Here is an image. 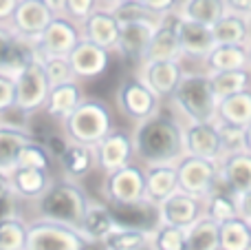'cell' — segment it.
Listing matches in <instances>:
<instances>
[{
  "instance_id": "obj_54",
  "label": "cell",
  "mask_w": 251,
  "mask_h": 250,
  "mask_svg": "<svg viewBox=\"0 0 251 250\" xmlns=\"http://www.w3.org/2000/svg\"><path fill=\"white\" fill-rule=\"evenodd\" d=\"M100 2H104L106 7H115V4H117L119 0H100Z\"/></svg>"
},
{
  "instance_id": "obj_28",
  "label": "cell",
  "mask_w": 251,
  "mask_h": 250,
  "mask_svg": "<svg viewBox=\"0 0 251 250\" xmlns=\"http://www.w3.org/2000/svg\"><path fill=\"white\" fill-rule=\"evenodd\" d=\"M178 190V180H176V166L174 164H152L146 166V199L161 204L165 197Z\"/></svg>"
},
{
  "instance_id": "obj_43",
  "label": "cell",
  "mask_w": 251,
  "mask_h": 250,
  "mask_svg": "<svg viewBox=\"0 0 251 250\" xmlns=\"http://www.w3.org/2000/svg\"><path fill=\"white\" fill-rule=\"evenodd\" d=\"M110 9H113V13L117 16L119 25H122V22H130V20H161V16L150 11L143 2H126V0H119V2Z\"/></svg>"
},
{
  "instance_id": "obj_46",
  "label": "cell",
  "mask_w": 251,
  "mask_h": 250,
  "mask_svg": "<svg viewBox=\"0 0 251 250\" xmlns=\"http://www.w3.org/2000/svg\"><path fill=\"white\" fill-rule=\"evenodd\" d=\"M97 7H100V0H64V16L75 22H82Z\"/></svg>"
},
{
  "instance_id": "obj_21",
  "label": "cell",
  "mask_w": 251,
  "mask_h": 250,
  "mask_svg": "<svg viewBox=\"0 0 251 250\" xmlns=\"http://www.w3.org/2000/svg\"><path fill=\"white\" fill-rule=\"evenodd\" d=\"M176 33H178V42H181V53L185 58H192V60L203 62L205 56L216 44L212 27L203 25V22H196V20H187L183 16L178 18Z\"/></svg>"
},
{
  "instance_id": "obj_26",
  "label": "cell",
  "mask_w": 251,
  "mask_h": 250,
  "mask_svg": "<svg viewBox=\"0 0 251 250\" xmlns=\"http://www.w3.org/2000/svg\"><path fill=\"white\" fill-rule=\"evenodd\" d=\"M82 97L84 95H82V89H79L77 80H66V82L51 87L49 100H47V104H44L42 111L51 120H55V122H64V120L73 113L75 106L79 104Z\"/></svg>"
},
{
  "instance_id": "obj_16",
  "label": "cell",
  "mask_w": 251,
  "mask_h": 250,
  "mask_svg": "<svg viewBox=\"0 0 251 250\" xmlns=\"http://www.w3.org/2000/svg\"><path fill=\"white\" fill-rule=\"evenodd\" d=\"M38 56L33 40H26L16 33L11 25L0 22V71L18 73Z\"/></svg>"
},
{
  "instance_id": "obj_9",
  "label": "cell",
  "mask_w": 251,
  "mask_h": 250,
  "mask_svg": "<svg viewBox=\"0 0 251 250\" xmlns=\"http://www.w3.org/2000/svg\"><path fill=\"white\" fill-rule=\"evenodd\" d=\"M174 166H176L178 190H185V193L196 195L201 199L212 193L214 186L221 182L218 159H205L185 153Z\"/></svg>"
},
{
  "instance_id": "obj_13",
  "label": "cell",
  "mask_w": 251,
  "mask_h": 250,
  "mask_svg": "<svg viewBox=\"0 0 251 250\" xmlns=\"http://www.w3.org/2000/svg\"><path fill=\"white\" fill-rule=\"evenodd\" d=\"M183 69L181 60H146L139 66V78L161 97V100H170L172 93L176 91L178 82H181Z\"/></svg>"
},
{
  "instance_id": "obj_49",
  "label": "cell",
  "mask_w": 251,
  "mask_h": 250,
  "mask_svg": "<svg viewBox=\"0 0 251 250\" xmlns=\"http://www.w3.org/2000/svg\"><path fill=\"white\" fill-rule=\"evenodd\" d=\"M238 215L251 221V188L238 195Z\"/></svg>"
},
{
  "instance_id": "obj_32",
  "label": "cell",
  "mask_w": 251,
  "mask_h": 250,
  "mask_svg": "<svg viewBox=\"0 0 251 250\" xmlns=\"http://www.w3.org/2000/svg\"><path fill=\"white\" fill-rule=\"evenodd\" d=\"M203 206H205V215L221 224V221L238 215V193H234L223 182H218L212 193L203 197Z\"/></svg>"
},
{
  "instance_id": "obj_14",
  "label": "cell",
  "mask_w": 251,
  "mask_h": 250,
  "mask_svg": "<svg viewBox=\"0 0 251 250\" xmlns=\"http://www.w3.org/2000/svg\"><path fill=\"white\" fill-rule=\"evenodd\" d=\"M69 62L75 80L100 78L110 64V49L100 47V44L91 42L86 38H79V42L71 49Z\"/></svg>"
},
{
  "instance_id": "obj_22",
  "label": "cell",
  "mask_w": 251,
  "mask_h": 250,
  "mask_svg": "<svg viewBox=\"0 0 251 250\" xmlns=\"http://www.w3.org/2000/svg\"><path fill=\"white\" fill-rule=\"evenodd\" d=\"M221 182L234 193H245L251 188V153L249 151H234L223 153L218 159Z\"/></svg>"
},
{
  "instance_id": "obj_55",
  "label": "cell",
  "mask_w": 251,
  "mask_h": 250,
  "mask_svg": "<svg viewBox=\"0 0 251 250\" xmlns=\"http://www.w3.org/2000/svg\"><path fill=\"white\" fill-rule=\"evenodd\" d=\"M247 22H249V38H251V16L247 18Z\"/></svg>"
},
{
  "instance_id": "obj_23",
  "label": "cell",
  "mask_w": 251,
  "mask_h": 250,
  "mask_svg": "<svg viewBox=\"0 0 251 250\" xmlns=\"http://www.w3.org/2000/svg\"><path fill=\"white\" fill-rule=\"evenodd\" d=\"M31 140L33 137H31L26 126L0 122V173L2 175H11L16 171L22 146Z\"/></svg>"
},
{
  "instance_id": "obj_10",
  "label": "cell",
  "mask_w": 251,
  "mask_h": 250,
  "mask_svg": "<svg viewBox=\"0 0 251 250\" xmlns=\"http://www.w3.org/2000/svg\"><path fill=\"white\" fill-rule=\"evenodd\" d=\"M79 38H82L79 22L71 20L64 13H57L33 40V44L40 56H69L71 49L79 42Z\"/></svg>"
},
{
  "instance_id": "obj_56",
  "label": "cell",
  "mask_w": 251,
  "mask_h": 250,
  "mask_svg": "<svg viewBox=\"0 0 251 250\" xmlns=\"http://www.w3.org/2000/svg\"><path fill=\"white\" fill-rule=\"evenodd\" d=\"M126 2H141V0H126Z\"/></svg>"
},
{
  "instance_id": "obj_11",
  "label": "cell",
  "mask_w": 251,
  "mask_h": 250,
  "mask_svg": "<svg viewBox=\"0 0 251 250\" xmlns=\"http://www.w3.org/2000/svg\"><path fill=\"white\" fill-rule=\"evenodd\" d=\"M93 149H95L97 168L101 173H110L115 168H122L132 162L134 157L132 135L122 131V128H110Z\"/></svg>"
},
{
  "instance_id": "obj_17",
  "label": "cell",
  "mask_w": 251,
  "mask_h": 250,
  "mask_svg": "<svg viewBox=\"0 0 251 250\" xmlns=\"http://www.w3.org/2000/svg\"><path fill=\"white\" fill-rule=\"evenodd\" d=\"M55 13L47 7L44 0H18V7L13 9L9 25L16 29L18 35L26 40H35L44 31V27L51 22Z\"/></svg>"
},
{
  "instance_id": "obj_25",
  "label": "cell",
  "mask_w": 251,
  "mask_h": 250,
  "mask_svg": "<svg viewBox=\"0 0 251 250\" xmlns=\"http://www.w3.org/2000/svg\"><path fill=\"white\" fill-rule=\"evenodd\" d=\"M60 164L64 177L71 180H84L93 168H97V159H95V149L88 144H79V142H71L66 144V149L62 151V155L55 159Z\"/></svg>"
},
{
  "instance_id": "obj_42",
  "label": "cell",
  "mask_w": 251,
  "mask_h": 250,
  "mask_svg": "<svg viewBox=\"0 0 251 250\" xmlns=\"http://www.w3.org/2000/svg\"><path fill=\"white\" fill-rule=\"evenodd\" d=\"M218 135H221V146L223 153H234V151H245V126L227 120L216 118Z\"/></svg>"
},
{
  "instance_id": "obj_4",
  "label": "cell",
  "mask_w": 251,
  "mask_h": 250,
  "mask_svg": "<svg viewBox=\"0 0 251 250\" xmlns=\"http://www.w3.org/2000/svg\"><path fill=\"white\" fill-rule=\"evenodd\" d=\"M113 128V111L104 100L82 97L73 113L62 122V131L71 142L95 146Z\"/></svg>"
},
{
  "instance_id": "obj_39",
  "label": "cell",
  "mask_w": 251,
  "mask_h": 250,
  "mask_svg": "<svg viewBox=\"0 0 251 250\" xmlns=\"http://www.w3.org/2000/svg\"><path fill=\"white\" fill-rule=\"evenodd\" d=\"M53 162H55V157L38 140L26 142L20 151V157H18V166H33V168H42V171H49V173L53 168Z\"/></svg>"
},
{
  "instance_id": "obj_7",
  "label": "cell",
  "mask_w": 251,
  "mask_h": 250,
  "mask_svg": "<svg viewBox=\"0 0 251 250\" xmlns=\"http://www.w3.org/2000/svg\"><path fill=\"white\" fill-rule=\"evenodd\" d=\"M104 175L101 190L108 204L122 206V204L146 202V168H141L139 164L130 162Z\"/></svg>"
},
{
  "instance_id": "obj_45",
  "label": "cell",
  "mask_w": 251,
  "mask_h": 250,
  "mask_svg": "<svg viewBox=\"0 0 251 250\" xmlns=\"http://www.w3.org/2000/svg\"><path fill=\"white\" fill-rule=\"evenodd\" d=\"M16 104V73L0 71V115L13 111Z\"/></svg>"
},
{
  "instance_id": "obj_8",
  "label": "cell",
  "mask_w": 251,
  "mask_h": 250,
  "mask_svg": "<svg viewBox=\"0 0 251 250\" xmlns=\"http://www.w3.org/2000/svg\"><path fill=\"white\" fill-rule=\"evenodd\" d=\"M115 102H117V109L122 111L124 118L137 124L141 120H148L159 113L163 100L137 75V78H126L119 84Z\"/></svg>"
},
{
  "instance_id": "obj_2",
  "label": "cell",
  "mask_w": 251,
  "mask_h": 250,
  "mask_svg": "<svg viewBox=\"0 0 251 250\" xmlns=\"http://www.w3.org/2000/svg\"><path fill=\"white\" fill-rule=\"evenodd\" d=\"M88 202L91 197L77 180L57 177V180H51L47 190L35 199V213L42 219H53L79 228Z\"/></svg>"
},
{
  "instance_id": "obj_30",
  "label": "cell",
  "mask_w": 251,
  "mask_h": 250,
  "mask_svg": "<svg viewBox=\"0 0 251 250\" xmlns=\"http://www.w3.org/2000/svg\"><path fill=\"white\" fill-rule=\"evenodd\" d=\"M187 250H221V224L207 215H201L185 228Z\"/></svg>"
},
{
  "instance_id": "obj_31",
  "label": "cell",
  "mask_w": 251,
  "mask_h": 250,
  "mask_svg": "<svg viewBox=\"0 0 251 250\" xmlns=\"http://www.w3.org/2000/svg\"><path fill=\"white\" fill-rule=\"evenodd\" d=\"M203 64L207 66V73L212 71H229L249 66L247 47L245 44H214L212 51L205 56Z\"/></svg>"
},
{
  "instance_id": "obj_20",
  "label": "cell",
  "mask_w": 251,
  "mask_h": 250,
  "mask_svg": "<svg viewBox=\"0 0 251 250\" xmlns=\"http://www.w3.org/2000/svg\"><path fill=\"white\" fill-rule=\"evenodd\" d=\"M79 29H82V38L91 40V42L100 44L106 49H115L119 40V25L117 16L113 13L110 7H97L93 13H88L82 22H79Z\"/></svg>"
},
{
  "instance_id": "obj_5",
  "label": "cell",
  "mask_w": 251,
  "mask_h": 250,
  "mask_svg": "<svg viewBox=\"0 0 251 250\" xmlns=\"http://www.w3.org/2000/svg\"><path fill=\"white\" fill-rule=\"evenodd\" d=\"M91 244L73 226L53 219L35 217L26 224V248L25 250H84Z\"/></svg>"
},
{
  "instance_id": "obj_48",
  "label": "cell",
  "mask_w": 251,
  "mask_h": 250,
  "mask_svg": "<svg viewBox=\"0 0 251 250\" xmlns=\"http://www.w3.org/2000/svg\"><path fill=\"white\" fill-rule=\"evenodd\" d=\"M225 7L229 13H236V16H251V0H225Z\"/></svg>"
},
{
  "instance_id": "obj_29",
  "label": "cell",
  "mask_w": 251,
  "mask_h": 250,
  "mask_svg": "<svg viewBox=\"0 0 251 250\" xmlns=\"http://www.w3.org/2000/svg\"><path fill=\"white\" fill-rule=\"evenodd\" d=\"M51 180L53 177L49 171L33 166H18L9 175V184L20 199H38L47 190V186L51 184Z\"/></svg>"
},
{
  "instance_id": "obj_44",
  "label": "cell",
  "mask_w": 251,
  "mask_h": 250,
  "mask_svg": "<svg viewBox=\"0 0 251 250\" xmlns=\"http://www.w3.org/2000/svg\"><path fill=\"white\" fill-rule=\"evenodd\" d=\"M18 195L13 193L11 184H9V175L0 173V219L7 217H18Z\"/></svg>"
},
{
  "instance_id": "obj_37",
  "label": "cell",
  "mask_w": 251,
  "mask_h": 250,
  "mask_svg": "<svg viewBox=\"0 0 251 250\" xmlns=\"http://www.w3.org/2000/svg\"><path fill=\"white\" fill-rule=\"evenodd\" d=\"M209 82L212 89L216 93V97L231 95V93H238L243 89H251V69H229V71H212L209 73Z\"/></svg>"
},
{
  "instance_id": "obj_35",
  "label": "cell",
  "mask_w": 251,
  "mask_h": 250,
  "mask_svg": "<svg viewBox=\"0 0 251 250\" xmlns=\"http://www.w3.org/2000/svg\"><path fill=\"white\" fill-rule=\"evenodd\" d=\"M178 13L187 20H196L212 27L218 18L227 13L225 0H181Z\"/></svg>"
},
{
  "instance_id": "obj_18",
  "label": "cell",
  "mask_w": 251,
  "mask_h": 250,
  "mask_svg": "<svg viewBox=\"0 0 251 250\" xmlns=\"http://www.w3.org/2000/svg\"><path fill=\"white\" fill-rule=\"evenodd\" d=\"M178 18H181L178 11L161 16L159 25H156L154 33L150 38V44H148L146 60H181L183 58L181 42H178V33H176Z\"/></svg>"
},
{
  "instance_id": "obj_12",
  "label": "cell",
  "mask_w": 251,
  "mask_h": 250,
  "mask_svg": "<svg viewBox=\"0 0 251 250\" xmlns=\"http://www.w3.org/2000/svg\"><path fill=\"white\" fill-rule=\"evenodd\" d=\"M156 215H159V224L187 228L201 215H205V206L203 199L196 197V195H190L185 190H174L170 197H165L161 204H156Z\"/></svg>"
},
{
  "instance_id": "obj_36",
  "label": "cell",
  "mask_w": 251,
  "mask_h": 250,
  "mask_svg": "<svg viewBox=\"0 0 251 250\" xmlns=\"http://www.w3.org/2000/svg\"><path fill=\"white\" fill-rule=\"evenodd\" d=\"M221 250H251V221L240 215L221 221Z\"/></svg>"
},
{
  "instance_id": "obj_52",
  "label": "cell",
  "mask_w": 251,
  "mask_h": 250,
  "mask_svg": "<svg viewBox=\"0 0 251 250\" xmlns=\"http://www.w3.org/2000/svg\"><path fill=\"white\" fill-rule=\"evenodd\" d=\"M245 151L251 153V122L245 126Z\"/></svg>"
},
{
  "instance_id": "obj_24",
  "label": "cell",
  "mask_w": 251,
  "mask_h": 250,
  "mask_svg": "<svg viewBox=\"0 0 251 250\" xmlns=\"http://www.w3.org/2000/svg\"><path fill=\"white\" fill-rule=\"evenodd\" d=\"M115 224L117 221H115V215L110 211V204H101L91 199L77 230L84 235V239L88 244H101L106 239V235L115 228Z\"/></svg>"
},
{
  "instance_id": "obj_27",
  "label": "cell",
  "mask_w": 251,
  "mask_h": 250,
  "mask_svg": "<svg viewBox=\"0 0 251 250\" xmlns=\"http://www.w3.org/2000/svg\"><path fill=\"white\" fill-rule=\"evenodd\" d=\"M152 237H154V228L115 224V228L106 235L101 246L108 250H150Z\"/></svg>"
},
{
  "instance_id": "obj_15",
  "label": "cell",
  "mask_w": 251,
  "mask_h": 250,
  "mask_svg": "<svg viewBox=\"0 0 251 250\" xmlns=\"http://www.w3.org/2000/svg\"><path fill=\"white\" fill-rule=\"evenodd\" d=\"M159 20H130L122 22L119 29V40H117V51L122 53L128 62H132L134 66H141L146 60V51L150 38L154 33Z\"/></svg>"
},
{
  "instance_id": "obj_19",
  "label": "cell",
  "mask_w": 251,
  "mask_h": 250,
  "mask_svg": "<svg viewBox=\"0 0 251 250\" xmlns=\"http://www.w3.org/2000/svg\"><path fill=\"white\" fill-rule=\"evenodd\" d=\"M183 142H185L187 155L205 159H221L223 155L216 120L214 122H190L183 128Z\"/></svg>"
},
{
  "instance_id": "obj_34",
  "label": "cell",
  "mask_w": 251,
  "mask_h": 250,
  "mask_svg": "<svg viewBox=\"0 0 251 250\" xmlns=\"http://www.w3.org/2000/svg\"><path fill=\"white\" fill-rule=\"evenodd\" d=\"M218 118L247 126L251 122V89H243L218 100Z\"/></svg>"
},
{
  "instance_id": "obj_47",
  "label": "cell",
  "mask_w": 251,
  "mask_h": 250,
  "mask_svg": "<svg viewBox=\"0 0 251 250\" xmlns=\"http://www.w3.org/2000/svg\"><path fill=\"white\" fill-rule=\"evenodd\" d=\"M150 11H154L156 16H165V13H172V11H178V4L181 0H141Z\"/></svg>"
},
{
  "instance_id": "obj_41",
  "label": "cell",
  "mask_w": 251,
  "mask_h": 250,
  "mask_svg": "<svg viewBox=\"0 0 251 250\" xmlns=\"http://www.w3.org/2000/svg\"><path fill=\"white\" fill-rule=\"evenodd\" d=\"M40 60H42L44 73H47V80L51 87L66 82V80H75L69 56H40Z\"/></svg>"
},
{
  "instance_id": "obj_1",
  "label": "cell",
  "mask_w": 251,
  "mask_h": 250,
  "mask_svg": "<svg viewBox=\"0 0 251 250\" xmlns=\"http://www.w3.org/2000/svg\"><path fill=\"white\" fill-rule=\"evenodd\" d=\"M134 157L143 166L152 164H176L185 155L183 126L168 115H152L137 122L132 133Z\"/></svg>"
},
{
  "instance_id": "obj_3",
  "label": "cell",
  "mask_w": 251,
  "mask_h": 250,
  "mask_svg": "<svg viewBox=\"0 0 251 250\" xmlns=\"http://www.w3.org/2000/svg\"><path fill=\"white\" fill-rule=\"evenodd\" d=\"M170 100L187 122H214L218 118V97L209 82V73H183Z\"/></svg>"
},
{
  "instance_id": "obj_33",
  "label": "cell",
  "mask_w": 251,
  "mask_h": 250,
  "mask_svg": "<svg viewBox=\"0 0 251 250\" xmlns=\"http://www.w3.org/2000/svg\"><path fill=\"white\" fill-rule=\"evenodd\" d=\"M212 33L216 44H247L249 40V22L245 16L227 11L212 25Z\"/></svg>"
},
{
  "instance_id": "obj_38",
  "label": "cell",
  "mask_w": 251,
  "mask_h": 250,
  "mask_svg": "<svg viewBox=\"0 0 251 250\" xmlns=\"http://www.w3.org/2000/svg\"><path fill=\"white\" fill-rule=\"evenodd\" d=\"M26 248V221L18 217L0 219V250H25Z\"/></svg>"
},
{
  "instance_id": "obj_51",
  "label": "cell",
  "mask_w": 251,
  "mask_h": 250,
  "mask_svg": "<svg viewBox=\"0 0 251 250\" xmlns=\"http://www.w3.org/2000/svg\"><path fill=\"white\" fill-rule=\"evenodd\" d=\"M44 2H47V7L51 9L53 13H64V0H44Z\"/></svg>"
},
{
  "instance_id": "obj_53",
  "label": "cell",
  "mask_w": 251,
  "mask_h": 250,
  "mask_svg": "<svg viewBox=\"0 0 251 250\" xmlns=\"http://www.w3.org/2000/svg\"><path fill=\"white\" fill-rule=\"evenodd\" d=\"M245 47H247V58H249V69H251V38L247 40V44H245Z\"/></svg>"
},
{
  "instance_id": "obj_50",
  "label": "cell",
  "mask_w": 251,
  "mask_h": 250,
  "mask_svg": "<svg viewBox=\"0 0 251 250\" xmlns=\"http://www.w3.org/2000/svg\"><path fill=\"white\" fill-rule=\"evenodd\" d=\"M16 7H18V0H0V22H9Z\"/></svg>"
},
{
  "instance_id": "obj_40",
  "label": "cell",
  "mask_w": 251,
  "mask_h": 250,
  "mask_svg": "<svg viewBox=\"0 0 251 250\" xmlns=\"http://www.w3.org/2000/svg\"><path fill=\"white\" fill-rule=\"evenodd\" d=\"M152 248L156 250H187L185 248V228L170 224H156Z\"/></svg>"
},
{
  "instance_id": "obj_6",
  "label": "cell",
  "mask_w": 251,
  "mask_h": 250,
  "mask_svg": "<svg viewBox=\"0 0 251 250\" xmlns=\"http://www.w3.org/2000/svg\"><path fill=\"white\" fill-rule=\"evenodd\" d=\"M49 91H51V84L47 80L38 53L29 64L22 66L16 73V104H13V109L25 115L40 113L49 100Z\"/></svg>"
}]
</instances>
